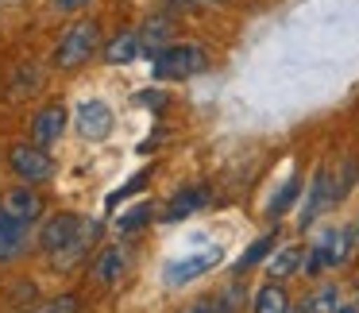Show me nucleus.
I'll return each mask as SVG.
<instances>
[{"mask_svg": "<svg viewBox=\"0 0 359 313\" xmlns=\"http://www.w3.org/2000/svg\"><path fill=\"white\" fill-rule=\"evenodd\" d=\"M340 309V298H336V286H320L317 294H309L302 302V313H336Z\"/></svg>", "mask_w": 359, "mask_h": 313, "instance_id": "17", "label": "nucleus"}, {"mask_svg": "<svg viewBox=\"0 0 359 313\" xmlns=\"http://www.w3.org/2000/svg\"><path fill=\"white\" fill-rule=\"evenodd\" d=\"M205 205H209V186H186L166 201L163 220H186V217H194L197 209H205Z\"/></svg>", "mask_w": 359, "mask_h": 313, "instance_id": "10", "label": "nucleus"}, {"mask_svg": "<svg viewBox=\"0 0 359 313\" xmlns=\"http://www.w3.org/2000/svg\"><path fill=\"white\" fill-rule=\"evenodd\" d=\"M336 313H359V305H351V302H340V309Z\"/></svg>", "mask_w": 359, "mask_h": 313, "instance_id": "27", "label": "nucleus"}, {"mask_svg": "<svg viewBox=\"0 0 359 313\" xmlns=\"http://www.w3.org/2000/svg\"><path fill=\"white\" fill-rule=\"evenodd\" d=\"M124 267H128V255L124 248H101L97 251V259L89 263V279L97 282V286H116L120 279H124Z\"/></svg>", "mask_w": 359, "mask_h": 313, "instance_id": "8", "label": "nucleus"}, {"mask_svg": "<svg viewBox=\"0 0 359 313\" xmlns=\"http://www.w3.org/2000/svg\"><path fill=\"white\" fill-rule=\"evenodd\" d=\"M271 244H274V232L271 236H259L255 244H251L248 251H243V259L236 263V271H248V267H255L259 259H266V251H271Z\"/></svg>", "mask_w": 359, "mask_h": 313, "instance_id": "20", "label": "nucleus"}, {"mask_svg": "<svg viewBox=\"0 0 359 313\" xmlns=\"http://www.w3.org/2000/svg\"><path fill=\"white\" fill-rule=\"evenodd\" d=\"M220 259H224V248H205V251H197V255H186V259H178V263L166 267V282H170V286L194 282V279H201L205 271H212Z\"/></svg>", "mask_w": 359, "mask_h": 313, "instance_id": "6", "label": "nucleus"}, {"mask_svg": "<svg viewBox=\"0 0 359 313\" xmlns=\"http://www.w3.org/2000/svg\"><path fill=\"white\" fill-rule=\"evenodd\" d=\"M147 217H151V205H135V209H132V213H124V217H120L116 225H120V232H132V228L147 225Z\"/></svg>", "mask_w": 359, "mask_h": 313, "instance_id": "23", "label": "nucleus"}, {"mask_svg": "<svg viewBox=\"0 0 359 313\" xmlns=\"http://www.w3.org/2000/svg\"><path fill=\"white\" fill-rule=\"evenodd\" d=\"M39 313H81V298L78 294H58V298H50Z\"/></svg>", "mask_w": 359, "mask_h": 313, "instance_id": "22", "label": "nucleus"}, {"mask_svg": "<svg viewBox=\"0 0 359 313\" xmlns=\"http://www.w3.org/2000/svg\"><path fill=\"white\" fill-rule=\"evenodd\" d=\"M297 194H302V182H297V178H290V182H286V189H282V194L274 197V201H271V209H266V213H271V217H282V209H290Z\"/></svg>", "mask_w": 359, "mask_h": 313, "instance_id": "21", "label": "nucleus"}, {"mask_svg": "<svg viewBox=\"0 0 359 313\" xmlns=\"http://www.w3.org/2000/svg\"><path fill=\"white\" fill-rule=\"evenodd\" d=\"M297 267H305L302 248H278V255L271 259V279H290Z\"/></svg>", "mask_w": 359, "mask_h": 313, "instance_id": "16", "label": "nucleus"}, {"mask_svg": "<svg viewBox=\"0 0 359 313\" xmlns=\"http://www.w3.org/2000/svg\"><path fill=\"white\" fill-rule=\"evenodd\" d=\"M97 47H101V24H97V20H78V24H70L62 32V39H58L55 66L58 70H78V66H86L89 58H93Z\"/></svg>", "mask_w": 359, "mask_h": 313, "instance_id": "1", "label": "nucleus"}, {"mask_svg": "<svg viewBox=\"0 0 359 313\" xmlns=\"http://www.w3.org/2000/svg\"><path fill=\"white\" fill-rule=\"evenodd\" d=\"M351 240H355V232H351V228H332V232L320 236V251L328 255V267L348 263V255H351Z\"/></svg>", "mask_w": 359, "mask_h": 313, "instance_id": "12", "label": "nucleus"}, {"mask_svg": "<svg viewBox=\"0 0 359 313\" xmlns=\"http://www.w3.org/2000/svg\"><path fill=\"white\" fill-rule=\"evenodd\" d=\"M186 313H220V305H217V302H209V298H205V302H194V305H189Z\"/></svg>", "mask_w": 359, "mask_h": 313, "instance_id": "26", "label": "nucleus"}, {"mask_svg": "<svg viewBox=\"0 0 359 313\" xmlns=\"http://www.w3.org/2000/svg\"><path fill=\"white\" fill-rule=\"evenodd\" d=\"M355 236H359V228H355Z\"/></svg>", "mask_w": 359, "mask_h": 313, "instance_id": "29", "label": "nucleus"}, {"mask_svg": "<svg viewBox=\"0 0 359 313\" xmlns=\"http://www.w3.org/2000/svg\"><path fill=\"white\" fill-rule=\"evenodd\" d=\"M8 166L27 182V186H39V182H47L50 174H55V163H50V155L39 147V143H12L8 147Z\"/></svg>", "mask_w": 359, "mask_h": 313, "instance_id": "3", "label": "nucleus"}, {"mask_svg": "<svg viewBox=\"0 0 359 313\" xmlns=\"http://www.w3.org/2000/svg\"><path fill=\"white\" fill-rule=\"evenodd\" d=\"M24 244H27V225L0 209V255H16Z\"/></svg>", "mask_w": 359, "mask_h": 313, "instance_id": "13", "label": "nucleus"}, {"mask_svg": "<svg viewBox=\"0 0 359 313\" xmlns=\"http://www.w3.org/2000/svg\"><path fill=\"white\" fill-rule=\"evenodd\" d=\"M147 178H151V174H147V171H140V174H135V178L128 182L124 189H120V194H112V197H109V205H116V201H124V197H132V194H135V189H140V186H143V182H147Z\"/></svg>", "mask_w": 359, "mask_h": 313, "instance_id": "24", "label": "nucleus"}, {"mask_svg": "<svg viewBox=\"0 0 359 313\" xmlns=\"http://www.w3.org/2000/svg\"><path fill=\"white\" fill-rule=\"evenodd\" d=\"M255 313H290V294L278 282H266L255 294Z\"/></svg>", "mask_w": 359, "mask_h": 313, "instance_id": "14", "label": "nucleus"}, {"mask_svg": "<svg viewBox=\"0 0 359 313\" xmlns=\"http://www.w3.org/2000/svg\"><path fill=\"white\" fill-rule=\"evenodd\" d=\"M39 81H43L39 70H32V66H20L16 78H12V86H8V97H12V101H20V97H27L32 89H39Z\"/></svg>", "mask_w": 359, "mask_h": 313, "instance_id": "18", "label": "nucleus"}, {"mask_svg": "<svg viewBox=\"0 0 359 313\" xmlns=\"http://www.w3.org/2000/svg\"><path fill=\"white\" fill-rule=\"evenodd\" d=\"M328 197H336V189H328V174L320 171L317 178H313V194H309V205H305V209H302V228L309 225V220L317 217L320 209H325V201H328Z\"/></svg>", "mask_w": 359, "mask_h": 313, "instance_id": "15", "label": "nucleus"}, {"mask_svg": "<svg viewBox=\"0 0 359 313\" xmlns=\"http://www.w3.org/2000/svg\"><path fill=\"white\" fill-rule=\"evenodd\" d=\"M66 124H70V112H66V105H58V101L43 105V109L32 116V143L50 147L55 140H62Z\"/></svg>", "mask_w": 359, "mask_h": 313, "instance_id": "5", "label": "nucleus"}, {"mask_svg": "<svg viewBox=\"0 0 359 313\" xmlns=\"http://www.w3.org/2000/svg\"><path fill=\"white\" fill-rule=\"evenodd\" d=\"M89 4H93V0H50V8L62 12V16H74V12L89 8Z\"/></svg>", "mask_w": 359, "mask_h": 313, "instance_id": "25", "label": "nucleus"}, {"mask_svg": "<svg viewBox=\"0 0 359 313\" xmlns=\"http://www.w3.org/2000/svg\"><path fill=\"white\" fill-rule=\"evenodd\" d=\"M43 197L35 194V186H16V189H8L4 194V213H12L16 220H24L27 228L35 225V220H43Z\"/></svg>", "mask_w": 359, "mask_h": 313, "instance_id": "7", "label": "nucleus"}, {"mask_svg": "<svg viewBox=\"0 0 359 313\" xmlns=\"http://www.w3.org/2000/svg\"><path fill=\"white\" fill-rule=\"evenodd\" d=\"M140 51H143V39H140V32H120L116 39L104 47V62L109 66H124V62H135L140 58Z\"/></svg>", "mask_w": 359, "mask_h": 313, "instance_id": "11", "label": "nucleus"}, {"mask_svg": "<svg viewBox=\"0 0 359 313\" xmlns=\"http://www.w3.org/2000/svg\"><path fill=\"white\" fill-rule=\"evenodd\" d=\"M205 66H209V55H205V47H197V43H170V47L155 51V78H163V81L194 78Z\"/></svg>", "mask_w": 359, "mask_h": 313, "instance_id": "2", "label": "nucleus"}, {"mask_svg": "<svg viewBox=\"0 0 359 313\" xmlns=\"http://www.w3.org/2000/svg\"><path fill=\"white\" fill-rule=\"evenodd\" d=\"M143 43H147V47H155V51H163V47H170V24H166V20H151L147 27H143V35H140Z\"/></svg>", "mask_w": 359, "mask_h": 313, "instance_id": "19", "label": "nucleus"}, {"mask_svg": "<svg viewBox=\"0 0 359 313\" xmlns=\"http://www.w3.org/2000/svg\"><path fill=\"white\" fill-rule=\"evenodd\" d=\"M78 132L86 135V140H104V135L112 132V109L104 101H86L78 109Z\"/></svg>", "mask_w": 359, "mask_h": 313, "instance_id": "9", "label": "nucleus"}, {"mask_svg": "<svg viewBox=\"0 0 359 313\" xmlns=\"http://www.w3.org/2000/svg\"><path fill=\"white\" fill-rule=\"evenodd\" d=\"M178 4H220V0H178Z\"/></svg>", "mask_w": 359, "mask_h": 313, "instance_id": "28", "label": "nucleus"}, {"mask_svg": "<svg viewBox=\"0 0 359 313\" xmlns=\"http://www.w3.org/2000/svg\"><path fill=\"white\" fill-rule=\"evenodd\" d=\"M81 217L78 213H70V209H62V213H55V217H47L43 220V228H39V248L47 251V255H58L62 248H70L74 240L81 236Z\"/></svg>", "mask_w": 359, "mask_h": 313, "instance_id": "4", "label": "nucleus"}]
</instances>
